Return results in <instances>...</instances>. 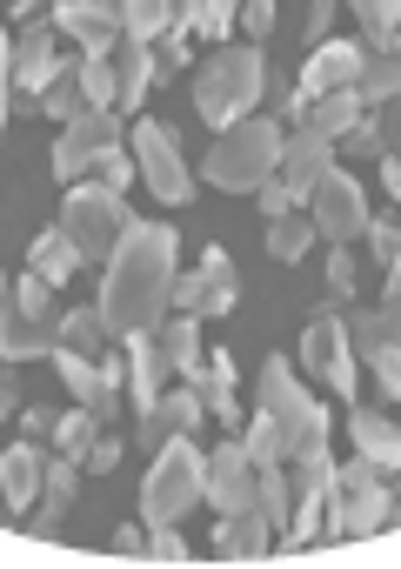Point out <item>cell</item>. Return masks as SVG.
I'll list each match as a JSON object with an SVG mask.
<instances>
[{
	"mask_svg": "<svg viewBox=\"0 0 401 569\" xmlns=\"http://www.w3.org/2000/svg\"><path fill=\"white\" fill-rule=\"evenodd\" d=\"M188 389L201 396V409H208L221 429H241V409H234V356H228V349L208 356V376H194Z\"/></svg>",
	"mask_w": 401,
	"mask_h": 569,
	"instance_id": "obj_28",
	"label": "cell"
},
{
	"mask_svg": "<svg viewBox=\"0 0 401 569\" xmlns=\"http://www.w3.org/2000/svg\"><path fill=\"white\" fill-rule=\"evenodd\" d=\"M168 8H174L168 34H194V28H201V0H168Z\"/></svg>",
	"mask_w": 401,
	"mask_h": 569,
	"instance_id": "obj_53",
	"label": "cell"
},
{
	"mask_svg": "<svg viewBox=\"0 0 401 569\" xmlns=\"http://www.w3.org/2000/svg\"><path fill=\"white\" fill-rule=\"evenodd\" d=\"M114 81H121V108H141L148 101V81H154V41H128L114 48Z\"/></svg>",
	"mask_w": 401,
	"mask_h": 569,
	"instance_id": "obj_32",
	"label": "cell"
},
{
	"mask_svg": "<svg viewBox=\"0 0 401 569\" xmlns=\"http://www.w3.org/2000/svg\"><path fill=\"white\" fill-rule=\"evenodd\" d=\"M361 234H368V248H374V261H381V268H394V261H401V228H394V221H374V214H368V228H361Z\"/></svg>",
	"mask_w": 401,
	"mask_h": 569,
	"instance_id": "obj_48",
	"label": "cell"
},
{
	"mask_svg": "<svg viewBox=\"0 0 401 569\" xmlns=\"http://www.w3.org/2000/svg\"><path fill=\"white\" fill-rule=\"evenodd\" d=\"M388 529V482L368 456L334 462L328 482V536H381Z\"/></svg>",
	"mask_w": 401,
	"mask_h": 569,
	"instance_id": "obj_6",
	"label": "cell"
},
{
	"mask_svg": "<svg viewBox=\"0 0 401 569\" xmlns=\"http://www.w3.org/2000/svg\"><path fill=\"white\" fill-rule=\"evenodd\" d=\"M381 309H388V316H401V261L388 268V296H381Z\"/></svg>",
	"mask_w": 401,
	"mask_h": 569,
	"instance_id": "obj_57",
	"label": "cell"
},
{
	"mask_svg": "<svg viewBox=\"0 0 401 569\" xmlns=\"http://www.w3.org/2000/svg\"><path fill=\"white\" fill-rule=\"evenodd\" d=\"M361 61H368V48L361 41H321L314 54H308V68H301V94L281 108L288 121H301V108L308 101H321V94H334V88H354L361 81Z\"/></svg>",
	"mask_w": 401,
	"mask_h": 569,
	"instance_id": "obj_12",
	"label": "cell"
},
{
	"mask_svg": "<svg viewBox=\"0 0 401 569\" xmlns=\"http://www.w3.org/2000/svg\"><path fill=\"white\" fill-rule=\"evenodd\" d=\"M88 174H94V181H108V188H128L141 168H134V148H121V141H114V148H101V154H94V168H88Z\"/></svg>",
	"mask_w": 401,
	"mask_h": 569,
	"instance_id": "obj_43",
	"label": "cell"
},
{
	"mask_svg": "<svg viewBox=\"0 0 401 569\" xmlns=\"http://www.w3.org/2000/svg\"><path fill=\"white\" fill-rule=\"evenodd\" d=\"M41 114H54L61 128H68L74 114H88V94H81V68H74V61H68V68L41 88Z\"/></svg>",
	"mask_w": 401,
	"mask_h": 569,
	"instance_id": "obj_35",
	"label": "cell"
},
{
	"mask_svg": "<svg viewBox=\"0 0 401 569\" xmlns=\"http://www.w3.org/2000/svg\"><path fill=\"white\" fill-rule=\"evenodd\" d=\"M28 268H34L41 281H54V289H61V281H68V274H81L88 261H81V248L68 241V228L54 221V228H41V234H34V248H28Z\"/></svg>",
	"mask_w": 401,
	"mask_h": 569,
	"instance_id": "obj_29",
	"label": "cell"
},
{
	"mask_svg": "<svg viewBox=\"0 0 401 569\" xmlns=\"http://www.w3.org/2000/svg\"><path fill=\"white\" fill-rule=\"evenodd\" d=\"M201 456H194V442L188 436H168L161 442V456H154V469H148V482H141V516H148V529H161V522H181L194 502H201Z\"/></svg>",
	"mask_w": 401,
	"mask_h": 569,
	"instance_id": "obj_5",
	"label": "cell"
},
{
	"mask_svg": "<svg viewBox=\"0 0 401 569\" xmlns=\"http://www.w3.org/2000/svg\"><path fill=\"white\" fill-rule=\"evenodd\" d=\"M361 114H368V108H361V94H354V88H334V94H321V101H308V108H301V128H314V134L341 141Z\"/></svg>",
	"mask_w": 401,
	"mask_h": 569,
	"instance_id": "obj_33",
	"label": "cell"
},
{
	"mask_svg": "<svg viewBox=\"0 0 401 569\" xmlns=\"http://www.w3.org/2000/svg\"><path fill=\"white\" fill-rule=\"evenodd\" d=\"M21 409V382L8 376V356H0V416H14Z\"/></svg>",
	"mask_w": 401,
	"mask_h": 569,
	"instance_id": "obj_54",
	"label": "cell"
},
{
	"mask_svg": "<svg viewBox=\"0 0 401 569\" xmlns=\"http://www.w3.org/2000/svg\"><path fill=\"white\" fill-rule=\"evenodd\" d=\"M348 296H354V254H348V241H334V254H328V309L348 302Z\"/></svg>",
	"mask_w": 401,
	"mask_h": 569,
	"instance_id": "obj_45",
	"label": "cell"
},
{
	"mask_svg": "<svg viewBox=\"0 0 401 569\" xmlns=\"http://www.w3.org/2000/svg\"><path fill=\"white\" fill-rule=\"evenodd\" d=\"M254 509L268 516V529H274V536H288V509H294V489H288V476H281V462H274V469H261V489H254Z\"/></svg>",
	"mask_w": 401,
	"mask_h": 569,
	"instance_id": "obj_41",
	"label": "cell"
},
{
	"mask_svg": "<svg viewBox=\"0 0 401 569\" xmlns=\"http://www.w3.org/2000/svg\"><path fill=\"white\" fill-rule=\"evenodd\" d=\"M368 128H374V148H381V154H401V94H394V101H381Z\"/></svg>",
	"mask_w": 401,
	"mask_h": 569,
	"instance_id": "obj_47",
	"label": "cell"
},
{
	"mask_svg": "<svg viewBox=\"0 0 401 569\" xmlns=\"http://www.w3.org/2000/svg\"><path fill=\"white\" fill-rule=\"evenodd\" d=\"M14 14H21V21H34V14H41V0H14Z\"/></svg>",
	"mask_w": 401,
	"mask_h": 569,
	"instance_id": "obj_61",
	"label": "cell"
},
{
	"mask_svg": "<svg viewBox=\"0 0 401 569\" xmlns=\"http://www.w3.org/2000/svg\"><path fill=\"white\" fill-rule=\"evenodd\" d=\"M201 174L214 188H228V194H254L268 174H281V128L274 121H254V114L234 121V128H221V141L201 161Z\"/></svg>",
	"mask_w": 401,
	"mask_h": 569,
	"instance_id": "obj_2",
	"label": "cell"
},
{
	"mask_svg": "<svg viewBox=\"0 0 401 569\" xmlns=\"http://www.w3.org/2000/svg\"><path fill=\"white\" fill-rule=\"evenodd\" d=\"M74 68H81V94H88V108H114V114H121V81H114V54H81Z\"/></svg>",
	"mask_w": 401,
	"mask_h": 569,
	"instance_id": "obj_34",
	"label": "cell"
},
{
	"mask_svg": "<svg viewBox=\"0 0 401 569\" xmlns=\"http://www.w3.org/2000/svg\"><path fill=\"white\" fill-rule=\"evenodd\" d=\"M261 88H268L261 48H254V41H248V48H221V54L201 68L194 108H201V121H214V128H234V121H248V114H254Z\"/></svg>",
	"mask_w": 401,
	"mask_h": 569,
	"instance_id": "obj_3",
	"label": "cell"
},
{
	"mask_svg": "<svg viewBox=\"0 0 401 569\" xmlns=\"http://www.w3.org/2000/svg\"><path fill=\"white\" fill-rule=\"evenodd\" d=\"M201 422V396L194 389H161V402L141 416V436L148 442H168V436H188Z\"/></svg>",
	"mask_w": 401,
	"mask_h": 569,
	"instance_id": "obj_30",
	"label": "cell"
},
{
	"mask_svg": "<svg viewBox=\"0 0 401 569\" xmlns=\"http://www.w3.org/2000/svg\"><path fill=\"white\" fill-rule=\"evenodd\" d=\"M114 462H121V436H94V449H88V462H81V469H94V476H101V469H114Z\"/></svg>",
	"mask_w": 401,
	"mask_h": 569,
	"instance_id": "obj_52",
	"label": "cell"
},
{
	"mask_svg": "<svg viewBox=\"0 0 401 569\" xmlns=\"http://www.w3.org/2000/svg\"><path fill=\"white\" fill-rule=\"evenodd\" d=\"M21 429H34V436H54V416H48V409H28V416H21Z\"/></svg>",
	"mask_w": 401,
	"mask_h": 569,
	"instance_id": "obj_60",
	"label": "cell"
},
{
	"mask_svg": "<svg viewBox=\"0 0 401 569\" xmlns=\"http://www.w3.org/2000/svg\"><path fill=\"white\" fill-rule=\"evenodd\" d=\"M328 482H334V456H328V442L294 449V476H288V489H294L288 542H294V549H308L314 536H328Z\"/></svg>",
	"mask_w": 401,
	"mask_h": 569,
	"instance_id": "obj_8",
	"label": "cell"
},
{
	"mask_svg": "<svg viewBox=\"0 0 401 569\" xmlns=\"http://www.w3.org/2000/svg\"><path fill=\"white\" fill-rule=\"evenodd\" d=\"M101 342H108V322H101V309H74V316H61V342H54V349L101 356Z\"/></svg>",
	"mask_w": 401,
	"mask_h": 569,
	"instance_id": "obj_40",
	"label": "cell"
},
{
	"mask_svg": "<svg viewBox=\"0 0 401 569\" xmlns=\"http://www.w3.org/2000/svg\"><path fill=\"white\" fill-rule=\"evenodd\" d=\"M301 369H308L314 382H328V396L354 402V342H348V322H341L334 309H314V316H308Z\"/></svg>",
	"mask_w": 401,
	"mask_h": 569,
	"instance_id": "obj_9",
	"label": "cell"
},
{
	"mask_svg": "<svg viewBox=\"0 0 401 569\" xmlns=\"http://www.w3.org/2000/svg\"><path fill=\"white\" fill-rule=\"evenodd\" d=\"M8 54H14V41L0 34V128H8V88H14V74H8Z\"/></svg>",
	"mask_w": 401,
	"mask_h": 569,
	"instance_id": "obj_55",
	"label": "cell"
},
{
	"mask_svg": "<svg viewBox=\"0 0 401 569\" xmlns=\"http://www.w3.org/2000/svg\"><path fill=\"white\" fill-rule=\"evenodd\" d=\"M308 221H314V234H321V241H354V234L368 228L361 181H354L348 168H328V174L314 181V194H308Z\"/></svg>",
	"mask_w": 401,
	"mask_h": 569,
	"instance_id": "obj_10",
	"label": "cell"
},
{
	"mask_svg": "<svg viewBox=\"0 0 401 569\" xmlns=\"http://www.w3.org/2000/svg\"><path fill=\"white\" fill-rule=\"evenodd\" d=\"M261 416H274V429L288 436V456L328 442V409L301 389V376L288 369V356H268L261 362Z\"/></svg>",
	"mask_w": 401,
	"mask_h": 569,
	"instance_id": "obj_7",
	"label": "cell"
},
{
	"mask_svg": "<svg viewBox=\"0 0 401 569\" xmlns=\"http://www.w3.org/2000/svg\"><path fill=\"white\" fill-rule=\"evenodd\" d=\"M241 28H248V41L261 48V41L274 34V0H241Z\"/></svg>",
	"mask_w": 401,
	"mask_h": 569,
	"instance_id": "obj_49",
	"label": "cell"
},
{
	"mask_svg": "<svg viewBox=\"0 0 401 569\" xmlns=\"http://www.w3.org/2000/svg\"><path fill=\"white\" fill-rule=\"evenodd\" d=\"M14 302H21L28 316H61V309H54V281H41L34 268H28V281H14Z\"/></svg>",
	"mask_w": 401,
	"mask_h": 569,
	"instance_id": "obj_46",
	"label": "cell"
},
{
	"mask_svg": "<svg viewBox=\"0 0 401 569\" xmlns=\"http://www.w3.org/2000/svg\"><path fill=\"white\" fill-rule=\"evenodd\" d=\"M254 201H261V214H268V221H274V214H288V208H294V194H288V181H281V174H268V181H261V188H254Z\"/></svg>",
	"mask_w": 401,
	"mask_h": 569,
	"instance_id": "obj_50",
	"label": "cell"
},
{
	"mask_svg": "<svg viewBox=\"0 0 401 569\" xmlns=\"http://www.w3.org/2000/svg\"><path fill=\"white\" fill-rule=\"evenodd\" d=\"M241 442H248L254 469H274V462H288V436L274 429V416H254V422H241Z\"/></svg>",
	"mask_w": 401,
	"mask_h": 569,
	"instance_id": "obj_42",
	"label": "cell"
},
{
	"mask_svg": "<svg viewBox=\"0 0 401 569\" xmlns=\"http://www.w3.org/2000/svg\"><path fill=\"white\" fill-rule=\"evenodd\" d=\"M168 21H174L168 0H121V34H128V41H161Z\"/></svg>",
	"mask_w": 401,
	"mask_h": 569,
	"instance_id": "obj_37",
	"label": "cell"
},
{
	"mask_svg": "<svg viewBox=\"0 0 401 569\" xmlns=\"http://www.w3.org/2000/svg\"><path fill=\"white\" fill-rule=\"evenodd\" d=\"M348 436H354V456H368L381 476H394V469H401V429H394L381 409H361V402H354Z\"/></svg>",
	"mask_w": 401,
	"mask_h": 569,
	"instance_id": "obj_24",
	"label": "cell"
},
{
	"mask_svg": "<svg viewBox=\"0 0 401 569\" xmlns=\"http://www.w3.org/2000/svg\"><path fill=\"white\" fill-rule=\"evenodd\" d=\"M361 14V48H388L401 34V0H354Z\"/></svg>",
	"mask_w": 401,
	"mask_h": 569,
	"instance_id": "obj_39",
	"label": "cell"
},
{
	"mask_svg": "<svg viewBox=\"0 0 401 569\" xmlns=\"http://www.w3.org/2000/svg\"><path fill=\"white\" fill-rule=\"evenodd\" d=\"M254 489H261V469H254L248 442H241V436L221 442V449L208 456V469H201V496L228 516V509H254Z\"/></svg>",
	"mask_w": 401,
	"mask_h": 569,
	"instance_id": "obj_15",
	"label": "cell"
},
{
	"mask_svg": "<svg viewBox=\"0 0 401 569\" xmlns=\"http://www.w3.org/2000/svg\"><path fill=\"white\" fill-rule=\"evenodd\" d=\"M328 168H334V141H328V134L294 128V134L281 141V181H288L294 208H308V194H314V181H321Z\"/></svg>",
	"mask_w": 401,
	"mask_h": 569,
	"instance_id": "obj_21",
	"label": "cell"
},
{
	"mask_svg": "<svg viewBox=\"0 0 401 569\" xmlns=\"http://www.w3.org/2000/svg\"><path fill=\"white\" fill-rule=\"evenodd\" d=\"M54 342H61V316H28L14 302V289L0 281V356L34 362V356H54Z\"/></svg>",
	"mask_w": 401,
	"mask_h": 569,
	"instance_id": "obj_17",
	"label": "cell"
},
{
	"mask_svg": "<svg viewBox=\"0 0 401 569\" xmlns=\"http://www.w3.org/2000/svg\"><path fill=\"white\" fill-rule=\"evenodd\" d=\"M54 28L81 41V54H114L121 48V0H54Z\"/></svg>",
	"mask_w": 401,
	"mask_h": 569,
	"instance_id": "obj_19",
	"label": "cell"
},
{
	"mask_svg": "<svg viewBox=\"0 0 401 569\" xmlns=\"http://www.w3.org/2000/svg\"><path fill=\"white\" fill-rule=\"evenodd\" d=\"M394 522H401V496H388V529H394Z\"/></svg>",
	"mask_w": 401,
	"mask_h": 569,
	"instance_id": "obj_62",
	"label": "cell"
},
{
	"mask_svg": "<svg viewBox=\"0 0 401 569\" xmlns=\"http://www.w3.org/2000/svg\"><path fill=\"white\" fill-rule=\"evenodd\" d=\"M68 68V54H61V28H48V21H28L21 34H14V54H8V74H14V88L21 94H41L54 74Z\"/></svg>",
	"mask_w": 401,
	"mask_h": 569,
	"instance_id": "obj_18",
	"label": "cell"
},
{
	"mask_svg": "<svg viewBox=\"0 0 401 569\" xmlns=\"http://www.w3.org/2000/svg\"><path fill=\"white\" fill-rule=\"evenodd\" d=\"M174 302V228L161 221H128V234L108 254L101 274V322L108 336H134L154 329Z\"/></svg>",
	"mask_w": 401,
	"mask_h": 569,
	"instance_id": "obj_1",
	"label": "cell"
},
{
	"mask_svg": "<svg viewBox=\"0 0 401 569\" xmlns=\"http://www.w3.org/2000/svg\"><path fill=\"white\" fill-rule=\"evenodd\" d=\"M381 181H388V194L401 201V154H381Z\"/></svg>",
	"mask_w": 401,
	"mask_h": 569,
	"instance_id": "obj_58",
	"label": "cell"
},
{
	"mask_svg": "<svg viewBox=\"0 0 401 569\" xmlns=\"http://www.w3.org/2000/svg\"><path fill=\"white\" fill-rule=\"evenodd\" d=\"M121 356H128V396H134V409L148 416V409L161 402V389H168V356H161L154 329H134V336H121Z\"/></svg>",
	"mask_w": 401,
	"mask_h": 569,
	"instance_id": "obj_22",
	"label": "cell"
},
{
	"mask_svg": "<svg viewBox=\"0 0 401 569\" xmlns=\"http://www.w3.org/2000/svg\"><path fill=\"white\" fill-rule=\"evenodd\" d=\"M74 496H81V462H74V456H54L48 476H41V516H34V536H54L61 516L74 509Z\"/></svg>",
	"mask_w": 401,
	"mask_h": 569,
	"instance_id": "obj_26",
	"label": "cell"
},
{
	"mask_svg": "<svg viewBox=\"0 0 401 569\" xmlns=\"http://www.w3.org/2000/svg\"><path fill=\"white\" fill-rule=\"evenodd\" d=\"M268 516L261 509H228L221 529H214V556L221 562H248V556H268Z\"/></svg>",
	"mask_w": 401,
	"mask_h": 569,
	"instance_id": "obj_27",
	"label": "cell"
},
{
	"mask_svg": "<svg viewBox=\"0 0 401 569\" xmlns=\"http://www.w3.org/2000/svg\"><path fill=\"white\" fill-rule=\"evenodd\" d=\"M128 148H134V168L148 174V188L161 194V201H188L194 194V181H188V161H181V148H174V134L168 128H154V121H134V134H128Z\"/></svg>",
	"mask_w": 401,
	"mask_h": 569,
	"instance_id": "obj_11",
	"label": "cell"
},
{
	"mask_svg": "<svg viewBox=\"0 0 401 569\" xmlns=\"http://www.w3.org/2000/svg\"><path fill=\"white\" fill-rule=\"evenodd\" d=\"M348 342L374 362V382H381V396H401V316H388V309H374V316H354L348 322Z\"/></svg>",
	"mask_w": 401,
	"mask_h": 569,
	"instance_id": "obj_20",
	"label": "cell"
},
{
	"mask_svg": "<svg viewBox=\"0 0 401 569\" xmlns=\"http://www.w3.org/2000/svg\"><path fill=\"white\" fill-rule=\"evenodd\" d=\"M54 369H61V382L74 389V402L101 416V429L121 416V362H108V356H74V349H54Z\"/></svg>",
	"mask_w": 401,
	"mask_h": 569,
	"instance_id": "obj_13",
	"label": "cell"
},
{
	"mask_svg": "<svg viewBox=\"0 0 401 569\" xmlns=\"http://www.w3.org/2000/svg\"><path fill=\"white\" fill-rule=\"evenodd\" d=\"M154 342H161V356H168V369H174L181 382L201 376V316H194V309L161 316V322H154Z\"/></svg>",
	"mask_w": 401,
	"mask_h": 569,
	"instance_id": "obj_25",
	"label": "cell"
},
{
	"mask_svg": "<svg viewBox=\"0 0 401 569\" xmlns=\"http://www.w3.org/2000/svg\"><path fill=\"white\" fill-rule=\"evenodd\" d=\"M114 549H121V556H148V536H141V529H114Z\"/></svg>",
	"mask_w": 401,
	"mask_h": 569,
	"instance_id": "obj_56",
	"label": "cell"
},
{
	"mask_svg": "<svg viewBox=\"0 0 401 569\" xmlns=\"http://www.w3.org/2000/svg\"><path fill=\"white\" fill-rule=\"evenodd\" d=\"M41 442H14V449H0V496H8V509H34L41 502Z\"/></svg>",
	"mask_w": 401,
	"mask_h": 569,
	"instance_id": "obj_23",
	"label": "cell"
},
{
	"mask_svg": "<svg viewBox=\"0 0 401 569\" xmlns=\"http://www.w3.org/2000/svg\"><path fill=\"white\" fill-rule=\"evenodd\" d=\"M234 21H241V0H201V28H194V34L221 48V41L234 34Z\"/></svg>",
	"mask_w": 401,
	"mask_h": 569,
	"instance_id": "obj_44",
	"label": "cell"
},
{
	"mask_svg": "<svg viewBox=\"0 0 401 569\" xmlns=\"http://www.w3.org/2000/svg\"><path fill=\"white\" fill-rule=\"evenodd\" d=\"M354 94H361V108H381V101H394V94H401V34H394L388 48H368Z\"/></svg>",
	"mask_w": 401,
	"mask_h": 569,
	"instance_id": "obj_31",
	"label": "cell"
},
{
	"mask_svg": "<svg viewBox=\"0 0 401 569\" xmlns=\"http://www.w3.org/2000/svg\"><path fill=\"white\" fill-rule=\"evenodd\" d=\"M148 556H154V562H188V542L174 536V522H161V529L148 536Z\"/></svg>",
	"mask_w": 401,
	"mask_h": 569,
	"instance_id": "obj_51",
	"label": "cell"
},
{
	"mask_svg": "<svg viewBox=\"0 0 401 569\" xmlns=\"http://www.w3.org/2000/svg\"><path fill=\"white\" fill-rule=\"evenodd\" d=\"M241 296V281H234V261L221 248L201 254L194 274H174V309H194V316H228Z\"/></svg>",
	"mask_w": 401,
	"mask_h": 569,
	"instance_id": "obj_16",
	"label": "cell"
},
{
	"mask_svg": "<svg viewBox=\"0 0 401 569\" xmlns=\"http://www.w3.org/2000/svg\"><path fill=\"white\" fill-rule=\"evenodd\" d=\"M128 201H121V188H108V181H74L68 188V201H61V228H68V241L81 248V261L94 268H108V254H114V241L128 234Z\"/></svg>",
	"mask_w": 401,
	"mask_h": 569,
	"instance_id": "obj_4",
	"label": "cell"
},
{
	"mask_svg": "<svg viewBox=\"0 0 401 569\" xmlns=\"http://www.w3.org/2000/svg\"><path fill=\"white\" fill-rule=\"evenodd\" d=\"M308 241H314V221H308L301 208H288V214L268 221V254H274V261H301Z\"/></svg>",
	"mask_w": 401,
	"mask_h": 569,
	"instance_id": "obj_36",
	"label": "cell"
},
{
	"mask_svg": "<svg viewBox=\"0 0 401 569\" xmlns=\"http://www.w3.org/2000/svg\"><path fill=\"white\" fill-rule=\"evenodd\" d=\"M328 14H334V0H314V8H308V34H328Z\"/></svg>",
	"mask_w": 401,
	"mask_h": 569,
	"instance_id": "obj_59",
	"label": "cell"
},
{
	"mask_svg": "<svg viewBox=\"0 0 401 569\" xmlns=\"http://www.w3.org/2000/svg\"><path fill=\"white\" fill-rule=\"evenodd\" d=\"M94 429H101V416L94 409H74V416H54V456H74V462H88V449H94Z\"/></svg>",
	"mask_w": 401,
	"mask_h": 569,
	"instance_id": "obj_38",
	"label": "cell"
},
{
	"mask_svg": "<svg viewBox=\"0 0 401 569\" xmlns=\"http://www.w3.org/2000/svg\"><path fill=\"white\" fill-rule=\"evenodd\" d=\"M114 141H121V114H114V108L74 114V121L61 128V141H54V174H61V181H81V174L94 168V154L114 148Z\"/></svg>",
	"mask_w": 401,
	"mask_h": 569,
	"instance_id": "obj_14",
	"label": "cell"
}]
</instances>
